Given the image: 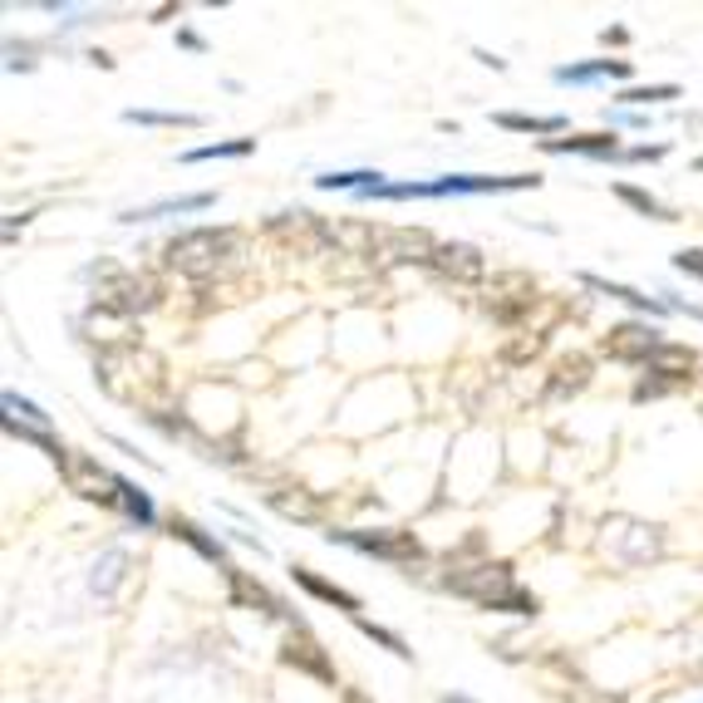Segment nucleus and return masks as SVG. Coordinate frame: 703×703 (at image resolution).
Listing matches in <instances>:
<instances>
[{"mask_svg":"<svg viewBox=\"0 0 703 703\" xmlns=\"http://www.w3.org/2000/svg\"><path fill=\"white\" fill-rule=\"evenodd\" d=\"M615 197H620V202H630L635 212H645V217H655V222H674V212H669L665 202L649 197V192H639V188H630V182H615Z\"/></svg>","mask_w":703,"mask_h":703,"instance_id":"a878e982","label":"nucleus"},{"mask_svg":"<svg viewBox=\"0 0 703 703\" xmlns=\"http://www.w3.org/2000/svg\"><path fill=\"white\" fill-rule=\"evenodd\" d=\"M665 99H679V84H649V89H625L620 104H665Z\"/></svg>","mask_w":703,"mask_h":703,"instance_id":"72a5a7b5","label":"nucleus"},{"mask_svg":"<svg viewBox=\"0 0 703 703\" xmlns=\"http://www.w3.org/2000/svg\"><path fill=\"white\" fill-rule=\"evenodd\" d=\"M84 281L94 285V310H109L118 320H138V315L162 305V285L148 271H124L114 261H99V267L84 271Z\"/></svg>","mask_w":703,"mask_h":703,"instance_id":"7ed1b4c3","label":"nucleus"},{"mask_svg":"<svg viewBox=\"0 0 703 703\" xmlns=\"http://www.w3.org/2000/svg\"><path fill=\"white\" fill-rule=\"evenodd\" d=\"M344 703H370V699H364L360 689H344Z\"/></svg>","mask_w":703,"mask_h":703,"instance_id":"58836bf2","label":"nucleus"},{"mask_svg":"<svg viewBox=\"0 0 703 703\" xmlns=\"http://www.w3.org/2000/svg\"><path fill=\"white\" fill-rule=\"evenodd\" d=\"M124 566H128V556H124V552H109L104 562L94 566V580H89V586H94L99 596H114V586L124 580Z\"/></svg>","mask_w":703,"mask_h":703,"instance_id":"7c9ffc66","label":"nucleus"},{"mask_svg":"<svg viewBox=\"0 0 703 703\" xmlns=\"http://www.w3.org/2000/svg\"><path fill=\"white\" fill-rule=\"evenodd\" d=\"M99 389H104L109 399L138 409V413H162L168 409V399H172L168 364H162V354L143 350V344L99 354Z\"/></svg>","mask_w":703,"mask_h":703,"instance_id":"f257e3e1","label":"nucleus"},{"mask_svg":"<svg viewBox=\"0 0 703 703\" xmlns=\"http://www.w3.org/2000/svg\"><path fill=\"white\" fill-rule=\"evenodd\" d=\"M546 152H590V158H615L620 143L615 134H570V138H546Z\"/></svg>","mask_w":703,"mask_h":703,"instance_id":"412c9836","label":"nucleus"},{"mask_svg":"<svg viewBox=\"0 0 703 703\" xmlns=\"http://www.w3.org/2000/svg\"><path fill=\"white\" fill-rule=\"evenodd\" d=\"M522 188H542V178L536 172H512V178H477V172H453V178H438V182H399V188H389L384 182L379 192H370V197H447V192H522Z\"/></svg>","mask_w":703,"mask_h":703,"instance_id":"423d86ee","label":"nucleus"},{"mask_svg":"<svg viewBox=\"0 0 703 703\" xmlns=\"http://www.w3.org/2000/svg\"><path fill=\"white\" fill-rule=\"evenodd\" d=\"M168 532L178 536V542H188L192 552H202V556H207V562H222V542H212V536H202V526H192L188 517H172V522H168Z\"/></svg>","mask_w":703,"mask_h":703,"instance_id":"393cba45","label":"nucleus"},{"mask_svg":"<svg viewBox=\"0 0 703 703\" xmlns=\"http://www.w3.org/2000/svg\"><path fill=\"white\" fill-rule=\"evenodd\" d=\"M257 148V138H231V143H207V148L182 152V162H212V158H247Z\"/></svg>","mask_w":703,"mask_h":703,"instance_id":"bb28decb","label":"nucleus"},{"mask_svg":"<svg viewBox=\"0 0 703 703\" xmlns=\"http://www.w3.org/2000/svg\"><path fill=\"white\" fill-rule=\"evenodd\" d=\"M536 301H542V285L526 276V271H497V276L483 285V310L502 325H517L522 315H532Z\"/></svg>","mask_w":703,"mask_h":703,"instance_id":"0eeeda50","label":"nucleus"},{"mask_svg":"<svg viewBox=\"0 0 703 703\" xmlns=\"http://www.w3.org/2000/svg\"><path fill=\"white\" fill-rule=\"evenodd\" d=\"M335 251L374 261V251H379V227H370V222H335Z\"/></svg>","mask_w":703,"mask_h":703,"instance_id":"a211bd4d","label":"nucleus"},{"mask_svg":"<svg viewBox=\"0 0 703 703\" xmlns=\"http://www.w3.org/2000/svg\"><path fill=\"white\" fill-rule=\"evenodd\" d=\"M694 364H699V354L689 350V344H665V350L655 354V360L645 364L655 379H645L635 389V399H659V394H669V389H679V384H689V374H694Z\"/></svg>","mask_w":703,"mask_h":703,"instance_id":"ddd939ff","label":"nucleus"},{"mask_svg":"<svg viewBox=\"0 0 703 703\" xmlns=\"http://www.w3.org/2000/svg\"><path fill=\"white\" fill-rule=\"evenodd\" d=\"M118 507H124V512L134 517L138 526H148V522H152V502H148V492H138L134 483H118Z\"/></svg>","mask_w":703,"mask_h":703,"instance_id":"2f4dec72","label":"nucleus"},{"mask_svg":"<svg viewBox=\"0 0 703 703\" xmlns=\"http://www.w3.org/2000/svg\"><path fill=\"white\" fill-rule=\"evenodd\" d=\"M497 124L512 128V134H562L566 118H536V114H497Z\"/></svg>","mask_w":703,"mask_h":703,"instance_id":"cd10ccee","label":"nucleus"},{"mask_svg":"<svg viewBox=\"0 0 703 703\" xmlns=\"http://www.w3.org/2000/svg\"><path fill=\"white\" fill-rule=\"evenodd\" d=\"M128 124H148V128H197V114H158V109H128Z\"/></svg>","mask_w":703,"mask_h":703,"instance_id":"c85d7f7f","label":"nucleus"},{"mask_svg":"<svg viewBox=\"0 0 703 703\" xmlns=\"http://www.w3.org/2000/svg\"><path fill=\"white\" fill-rule=\"evenodd\" d=\"M590 285V291H600V295H610V301H625V305H635V310H649V315H665L669 305L665 301H655V295H639V291H630V285H615V281H605V276H580Z\"/></svg>","mask_w":703,"mask_h":703,"instance_id":"b1692460","label":"nucleus"},{"mask_svg":"<svg viewBox=\"0 0 703 703\" xmlns=\"http://www.w3.org/2000/svg\"><path fill=\"white\" fill-rule=\"evenodd\" d=\"M330 542H344L364 556H379V562H419L423 546L413 532L404 526H384V532H330Z\"/></svg>","mask_w":703,"mask_h":703,"instance_id":"9b49d317","label":"nucleus"},{"mask_svg":"<svg viewBox=\"0 0 703 703\" xmlns=\"http://www.w3.org/2000/svg\"><path fill=\"white\" fill-rule=\"evenodd\" d=\"M630 158H635V162H649V158H665V148H659V143H655V148H630Z\"/></svg>","mask_w":703,"mask_h":703,"instance_id":"4c0bfd02","label":"nucleus"},{"mask_svg":"<svg viewBox=\"0 0 703 703\" xmlns=\"http://www.w3.org/2000/svg\"><path fill=\"white\" fill-rule=\"evenodd\" d=\"M566 703H625L620 694H610V689H590V684H570L566 689Z\"/></svg>","mask_w":703,"mask_h":703,"instance_id":"f704fd0d","label":"nucleus"},{"mask_svg":"<svg viewBox=\"0 0 703 703\" xmlns=\"http://www.w3.org/2000/svg\"><path fill=\"white\" fill-rule=\"evenodd\" d=\"M354 625H360L370 639H379L384 649H394V655H399V659H409V649H404V639H399V635H389V630H379V625H374V620H354Z\"/></svg>","mask_w":703,"mask_h":703,"instance_id":"c9c22d12","label":"nucleus"},{"mask_svg":"<svg viewBox=\"0 0 703 703\" xmlns=\"http://www.w3.org/2000/svg\"><path fill=\"white\" fill-rule=\"evenodd\" d=\"M659 350H665V340L639 320L610 325V335H600V354H605V360H620V364H649Z\"/></svg>","mask_w":703,"mask_h":703,"instance_id":"f8f14e48","label":"nucleus"},{"mask_svg":"<svg viewBox=\"0 0 703 703\" xmlns=\"http://www.w3.org/2000/svg\"><path fill=\"white\" fill-rule=\"evenodd\" d=\"M443 703H473V699H463V694H453V699H443Z\"/></svg>","mask_w":703,"mask_h":703,"instance_id":"ea45409f","label":"nucleus"},{"mask_svg":"<svg viewBox=\"0 0 703 703\" xmlns=\"http://www.w3.org/2000/svg\"><path fill=\"white\" fill-rule=\"evenodd\" d=\"M590 374H596V364H590L586 354H562V360L552 364L546 394H552V399H570V394H580L590 384Z\"/></svg>","mask_w":703,"mask_h":703,"instance_id":"dca6fc26","label":"nucleus"},{"mask_svg":"<svg viewBox=\"0 0 703 703\" xmlns=\"http://www.w3.org/2000/svg\"><path fill=\"white\" fill-rule=\"evenodd\" d=\"M596 546H600V556H610L615 566H645L665 552V526L639 522V517H605Z\"/></svg>","mask_w":703,"mask_h":703,"instance_id":"39448f33","label":"nucleus"},{"mask_svg":"<svg viewBox=\"0 0 703 703\" xmlns=\"http://www.w3.org/2000/svg\"><path fill=\"white\" fill-rule=\"evenodd\" d=\"M55 467L65 473V483H69V492H75V497L99 502V507H118V483H124V477H114L104 463H99V457L75 453V447H69Z\"/></svg>","mask_w":703,"mask_h":703,"instance_id":"6e6552de","label":"nucleus"},{"mask_svg":"<svg viewBox=\"0 0 703 703\" xmlns=\"http://www.w3.org/2000/svg\"><path fill=\"white\" fill-rule=\"evenodd\" d=\"M281 665H285V669H295V674L320 679V684H335V665H330V655H325L320 639H315L305 625H291V630H285Z\"/></svg>","mask_w":703,"mask_h":703,"instance_id":"4468645a","label":"nucleus"},{"mask_svg":"<svg viewBox=\"0 0 703 703\" xmlns=\"http://www.w3.org/2000/svg\"><path fill=\"white\" fill-rule=\"evenodd\" d=\"M546 350V335L542 330H517V340H507V364H526V360H536V354Z\"/></svg>","mask_w":703,"mask_h":703,"instance_id":"c756f323","label":"nucleus"},{"mask_svg":"<svg viewBox=\"0 0 703 703\" xmlns=\"http://www.w3.org/2000/svg\"><path fill=\"white\" fill-rule=\"evenodd\" d=\"M433 271L443 281H483L487 276V261L477 247H467V241H443L433 257Z\"/></svg>","mask_w":703,"mask_h":703,"instance_id":"2eb2a0df","label":"nucleus"},{"mask_svg":"<svg viewBox=\"0 0 703 703\" xmlns=\"http://www.w3.org/2000/svg\"><path fill=\"white\" fill-rule=\"evenodd\" d=\"M0 404H5V419H25L30 428H45L49 423V413H39L35 409V404H30V399H20V394H5V399H0Z\"/></svg>","mask_w":703,"mask_h":703,"instance_id":"473e14b6","label":"nucleus"},{"mask_svg":"<svg viewBox=\"0 0 703 703\" xmlns=\"http://www.w3.org/2000/svg\"><path fill=\"white\" fill-rule=\"evenodd\" d=\"M202 207H212V192H192V197H168V202H152V207L124 212V222H158V217H172V212H202Z\"/></svg>","mask_w":703,"mask_h":703,"instance_id":"5701e85b","label":"nucleus"},{"mask_svg":"<svg viewBox=\"0 0 703 703\" xmlns=\"http://www.w3.org/2000/svg\"><path fill=\"white\" fill-rule=\"evenodd\" d=\"M447 586L457 596H467L473 605L483 610H512V615H536V596H526L517 586V570L507 562H483V566H467V570H453Z\"/></svg>","mask_w":703,"mask_h":703,"instance_id":"20e7f679","label":"nucleus"},{"mask_svg":"<svg viewBox=\"0 0 703 703\" xmlns=\"http://www.w3.org/2000/svg\"><path fill=\"white\" fill-rule=\"evenodd\" d=\"M438 247L443 241H433V231H423V227H379L374 261H384V267H433Z\"/></svg>","mask_w":703,"mask_h":703,"instance_id":"9d476101","label":"nucleus"},{"mask_svg":"<svg viewBox=\"0 0 703 703\" xmlns=\"http://www.w3.org/2000/svg\"><path fill=\"white\" fill-rule=\"evenodd\" d=\"M562 84H590V79H630V59H590V65L556 69Z\"/></svg>","mask_w":703,"mask_h":703,"instance_id":"4be33fe9","label":"nucleus"},{"mask_svg":"<svg viewBox=\"0 0 703 703\" xmlns=\"http://www.w3.org/2000/svg\"><path fill=\"white\" fill-rule=\"evenodd\" d=\"M699 168H703V158H699Z\"/></svg>","mask_w":703,"mask_h":703,"instance_id":"a19ab883","label":"nucleus"},{"mask_svg":"<svg viewBox=\"0 0 703 703\" xmlns=\"http://www.w3.org/2000/svg\"><path fill=\"white\" fill-rule=\"evenodd\" d=\"M271 237L285 251H295V257H320V251L335 247V227L320 222L315 212H281V217H271Z\"/></svg>","mask_w":703,"mask_h":703,"instance_id":"1a4fd4ad","label":"nucleus"},{"mask_svg":"<svg viewBox=\"0 0 703 703\" xmlns=\"http://www.w3.org/2000/svg\"><path fill=\"white\" fill-rule=\"evenodd\" d=\"M271 507H276L281 517H295V522H320V497L305 492V487H276V492H267Z\"/></svg>","mask_w":703,"mask_h":703,"instance_id":"aec40b11","label":"nucleus"},{"mask_svg":"<svg viewBox=\"0 0 703 703\" xmlns=\"http://www.w3.org/2000/svg\"><path fill=\"white\" fill-rule=\"evenodd\" d=\"M237 257H241V237L231 227H192L162 247V267L192 281L222 276L227 267H237Z\"/></svg>","mask_w":703,"mask_h":703,"instance_id":"f03ea898","label":"nucleus"},{"mask_svg":"<svg viewBox=\"0 0 703 703\" xmlns=\"http://www.w3.org/2000/svg\"><path fill=\"white\" fill-rule=\"evenodd\" d=\"M674 267L684 271V276L703 281V251H679V257H674Z\"/></svg>","mask_w":703,"mask_h":703,"instance_id":"e433bc0d","label":"nucleus"},{"mask_svg":"<svg viewBox=\"0 0 703 703\" xmlns=\"http://www.w3.org/2000/svg\"><path fill=\"white\" fill-rule=\"evenodd\" d=\"M227 580H231V600H237L241 610H261V615H271V620H281L285 615V605L276 596H271L261 580H251L247 570H227Z\"/></svg>","mask_w":703,"mask_h":703,"instance_id":"f3484780","label":"nucleus"},{"mask_svg":"<svg viewBox=\"0 0 703 703\" xmlns=\"http://www.w3.org/2000/svg\"><path fill=\"white\" fill-rule=\"evenodd\" d=\"M291 576H295V586H301V590H310L315 600H325V605H340V610H350V615L360 620V600H354V596H350V590H344V586H335V580L315 576V570H305V566H295Z\"/></svg>","mask_w":703,"mask_h":703,"instance_id":"6ab92c4d","label":"nucleus"}]
</instances>
